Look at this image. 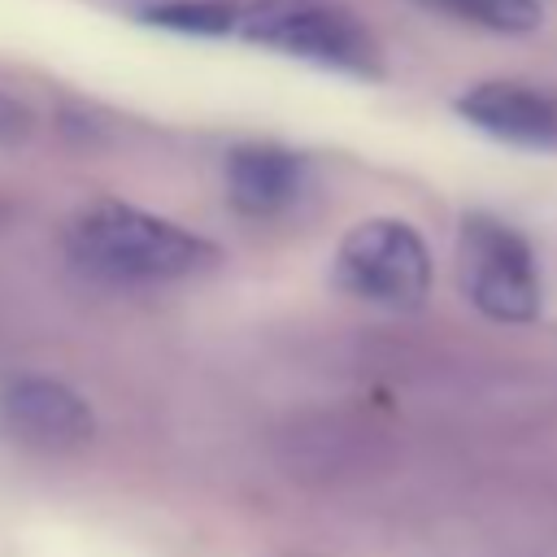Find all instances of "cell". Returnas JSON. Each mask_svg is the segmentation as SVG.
<instances>
[{"label": "cell", "mask_w": 557, "mask_h": 557, "mask_svg": "<svg viewBox=\"0 0 557 557\" xmlns=\"http://www.w3.org/2000/svg\"><path fill=\"white\" fill-rule=\"evenodd\" d=\"M235 35L252 48L283 52L335 74L379 78L383 52L370 26L344 0H257L239 9Z\"/></svg>", "instance_id": "7a4b0ae2"}, {"label": "cell", "mask_w": 557, "mask_h": 557, "mask_svg": "<svg viewBox=\"0 0 557 557\" xmlns=\"http://www.w3.org/2000/svg\"><path fill=\"white\" fill-rule=\"evenodd\" d=\"M335 283L379 309L409 313L431 292V252L400 218H366L335 248Z\"/></svg>", "instance_id": "277c9868"}, {"label": "cell", "mask_w": 557, "mask_h": 557, "mask_svg": "<svg viewBox=\"0 0 557 557\" xmlns=\"http://www.w3.org/2000/svg\"><path fill=\"white\" fill-rule=\"evenodd\" d=\"M453 113L483 131L487 139H500L509 148L527 152H557V91L513 83V78H487L466 87L453 100Z\"/></svg>", "instance_id": "8992f818"}, {"label": "cell", "mask_w": 557, "mask_h": 557, "mask_svg": "<svg viewBox=\"0 0 557 557\" xmlns=\"http://www.w3.org/2000/svg\"><path fill=\"white\" fill-rule=\"evenodd\" d=\"M30 135H35V113L17 96L0 91V148H22Z\"/></svg>", "instance_id": "30bf717a"}, {"label": "cell", "mask_w": 557, "mask_h": 557, "mask_svg": "<svg viewBox=\"0 0 557 557\" xmlns=\"http://www.w3.org/2000/svg\"><path fill=\"white\" fill-rule=\"evenodd\" d=\"M65 252L78 270L109 283H174L222 261L213 239L122 200L83 205L65 222Z\"/></svg>", "instance_id": "6da1fadb"}, {"label": "cell", "mask_w": 557, "mask_h": 557, "mask_svg": "<svg viewBox=\"0 0 557 557\" xmlns=\"http://www.w3.org/2000/svg\"><path fill=\"white\" fill-rule=\"evenodd\" d=\"M139 22L161 26V30H178V35L218 39V35H235L239 4H231V0H157V4L139 9Z\"/></svg>", "instance_id": "ba28073f"}, {"label": "cell", "mask_w": 557, "mask_h": 557, "mask_svg": "<svg viewBox=\"0 0 557 557\" xmlns=\"http://www.w3.org/2000/svg\"><path fill=\"white\" fill-rule=\"evenodd\" d=\"M448 13H457L461 22H474L483 30L496 35H527L544 22V4L540 0H440Z\"/></svg>", "instance_id": "9c48e42d"}, {"label": "cell", "mask_w": 557, "mask_h": 557, "mask_svg": "<svg viewBox=\"0 0 557 557\" xmlns=\"http://www.w3.org/2000/svg\"><path fill=\"white\" fill-rule=\"evenodd\" d=\"M0 426L22 448L61 457V453L83 448L96 435V413L61 379L22 374L0 387Z\"/></svg>", "instance_id": "5b68a950"}, {"label": "cell", "mask_w": 557, "mask_h": 557, "mask_svg": "<svg viewBox=\"0 0 557 557\" xmlns=\"http://www.w3.org/2000/svg\"><path fill=\"white\" fill-rule=\"evenodd\" d=\"M461 296L492 322H531L544 305L531 244L492 213H466L457 226Z\"/></svg>", "instance_id": "3957f363"}, {"label": "cell", "mask_w": 557, "mask_h": 557, "mask_svg": "<svg viewBox=\"0 0 557 557\" xmlns=\"http://www.w3.org/2000/svg\"><path fill=\"white\" fill-rule=\"evenodd\" d=\"M309 183V161L283 144H239L226 157V200L244 218L287 213Z\"/></svg>", "instance_id": "52a82bcc"}, {"label": "cell", "mask_w": 557, "mask_h": 557, "mask_svg": "<svg viewBox=\"0 0 557 557\" xmlns=\"http://www.w3.org/2000/svg\"><path fill=\"white\" fill-rule=\"evenodd\" d=\"M4 213H9V209H4V205H0V222H4Z\"/></svg>", "instance_id": "8fae6325"}]
</instances>
